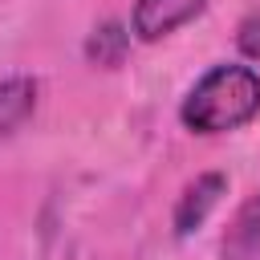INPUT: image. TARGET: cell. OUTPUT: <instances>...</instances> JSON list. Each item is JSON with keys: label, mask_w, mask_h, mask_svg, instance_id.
Segmentation results:
<instances>
[{"label": "cell", "mask_w": 260, "mask_h": 260, "mask_svg": "<svg viewBox=\"0 0 260 260\" xmlns=\"http://www.w3.org/2000/svg\"><path fill=\"white\" fill-rule=\"evenodd\" d=\"M260 114V73L244 61L211 65L183 98L179 122L191 134H228Z\"/></svg>", "instance_id": "6da1fadb"}, {"label": "cell", "mask_w": 260, "mask_h": 260, "mask_svg": "<svg viewBox=\"0 0 260 260\" xmlns=\"http://www.w3.org/2000/svg\"><path fill=\"white\" fill-rule=\"evenodd\" d=\"M223 195H228V175H223V171L195 175V179L183 187L179 203H175V215H171V223H175V236H179V240H187L191 232H199Z\"/></svg>", "instance_id": "7a4b0ae2"}, {"label": "cell", "mask_w": 260, "mask_h": 260, "mask_svg": "<svg viewBox=\"0 0 260 260\" xmlns=\"http://www.w3.org/2000/svg\"><path fill=\"white\" fill-rule=\"evenodd\" d=\"M256 252H260V191L236 207L219 240V260H256Z\"/></svg>", "instance_id": "277c9868"}, {"label": "cell", "mask_w": 260, "mask_h": 260, "mask_svg": "<svg viewBox=\"0 0 260 260\" xmlns=\"http://www.w3.org/2000/svg\"><path fill=\"white\" fill-rule=\"evenodd\" d=\"M207 0H134V12H130V32L138 41H162L167 32L183 28L187 20H195L203 12Z\"/></svg>", "instance_id": "3957f363"}, {"label": "cell", "mask_w": 260, "mask_h": 260, "mask_svg": "<svg viewBox=\"0 0 260 260\" xmlns=\"http://www.w3.org/2000/svg\"><path fill=\"white\" fill-rule=\"evenodd\" d=\"M126 53H130V32H126L118 20L98 24V28L89 32V41H85V57H89L93 65H102V69L122 65V61H126Z\"/></svg>", "instance_id": "8992f818"}, {"label": "cell", "mask_w": 260, "mask_h": 260, "mask_svg": "<svg viewBox=\"0 0 260 260\" xmlns=\"http://www.w3.org/2000/svg\"><path fill=\"white\" fill-rule=\"evenodd\" d=\"M240 49L248 57H260V16H248L244 28H240Z\"/></svg>", "instance_id": "52a82bcc"}, {"label": "cell", "mask_w": 260, "mask_h": 260, "mask_svg": "<svg viewBox=\"0 0 260 260\" xmlns=\"http://www.w3.org/2000/svg\"><path fill=\"white\" fill-rule=\"evenodd\" d=\"M37 110V77L28 73H16V77H4L0 81V138L4 134H16Z\"/></svg>", "instance_id": "5b68a950"}]
</instances>
